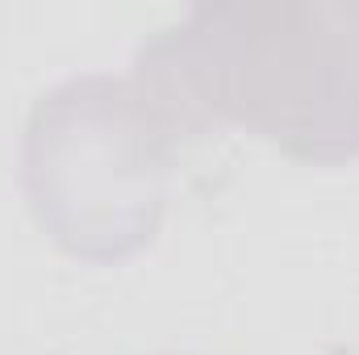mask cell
<instances>
[{"mask_svg": "<svg viewBox=\"0 0 359 355\" xmlns=\"http://www.w3.org/2000/svg\"><path fill=\"white\" fill-rule=\"evenodd\" d=\"M130 76L184 142L238 126L297 163L359 159V0L196 4L138 46Z\"/></svg>", "mask_w": 359, "mask_h": 355, "instance_id": "6da1fadb", "label": "cell"}, {"mask_svg": "<svg viewBox=\"0 0 359 355\" xmlns=\"http://www.w3.org/2000/svg\"><path fill=\"white\" fill-rule=\"evenodd\" d=\"M184 134L134 76L88 72L46 88L21 134V192L55 247L88 264L147 251L168 213Z\"/></svg>", "mask_w": 359, "mask_h": 355, "instance_id": "7a4b0ae2", "label": "cell"}]
</instances>
